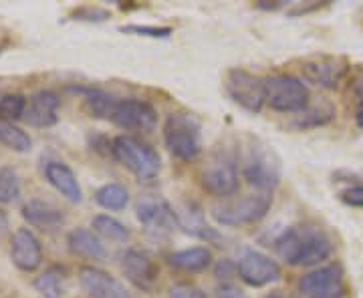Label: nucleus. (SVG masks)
Returning <instances> with one entry per match:
<instances>
[{"label": "nucleus", "instance_id": "23", "mask_svg": "<svg viewBox=\"0 0 363 298\" xmlns=\"http://www.w3.org/2000/svg\"><path fill=\"white\" fill-rule=\"evenodd\" d=\"M95 202L105 210L119 212L130 204V192L121 183H105L95 192Z\"/></svg>", "mask_w": 363, "mask_h": 298}, {"label": "nucleus", "instance_id": "14", "mask_svg": "<svg viewBox=\"0 0 363 298\" xmlns=\"http://www.w3.org/2000/svg\"><path fill=\"white\" fill-rule=\"evenodd\" d=\"M138 220L145 226L147 234H152L156 238L168 236L172 232V228L176 226L174 210L166 202L152 200V197L140 200V204H138Z\"/></svg>", "mask_w": 363, "mask_h": 298}, {"label": "nucleus", "instance_id": "18", "mask_svg": "<svg viewBox=\"0 0 363 298\" xmlns=\"http://www.w3.org/2000/svg\"><path fill=\"white\" fill-rule=\"evenodd\" d=\"M23 218H25L30 226L45 230V232H52L57 228L63 226L65 216L59 207H55L49 202L43 200H30L23 206Z\"/></svg>", "mask_w": 363, "mask_h": 298}, {"label": "nucleus", "instance_id": "20", "mask_svg": "<svg viewBox=\"0 0 363 298\" xmlns=\"http://www.w3.org/2000/svg\"><path fill=\"white\" fill-rule=\"evenodd\" d=\"M69 250L87 260H105L107 258V250H105L104 242L97 238V234H93L87 228H75L67 238Z\"/></svg>", "mask_w": 363, "mask_h": 298}, {"label": "nucleus", "instance_id": "10", "mask_svg": "<svg viewBox=\"0 0 363 298\" xmlns=\"http://www.w3.org/2000/svg\"><path fill=\"white\" fill-rule=\"evenodd\" d=\"M298 290L305 298H343L345 297V278L339 264L321 266L305 274L298 280Z\"/></svg>", "mask_w": 363, "mask_h": 298}, {"label": "nucleus", "instance_id": "5", "mask_svg": "<svg viewBox=\"0 0 363 298\" xmlns=\"http://www.w3.org/2000/svg\"><path fill=\"white\" fill-rule=\"evenodd\" d=\"M272 206L271 194H248L242 197H230L210 207L212 218L222 226H247L262 220Z\"/></svg>", "mask_w": 363, "mask_h": 298}, {"label": "nucleus", "instance_id": "6", "mask_svg": "<svg viewBox=\"0 0 363 298\" xmlns=\"http://www.w3.org/2000/svg\"><path fill=\"white\" fill-rule=\"evenodd\" d=\"M309 89L293 75H271L264 79V101L281 113H303L309 107Z\"/></svg>", "mask_w": 363, "mask_h": 298}, {"label": "nucleus", "instance_id": "8", "mask_svg": "<svg viewBox=\"0 0 363 298\" xmlns=\"http://www.w3.org/2000/svg\"><path fill=\"white\" fill-rule=\"evenodd\" d=\"M298 71L303 79L321 87V89H337L350 73V63L343 57L319 55L301 61Z\"/></svg>", "mask_w": 363, "mask_h": 298}, {"label": "nucleus", "instance_id": "35", "mask_svg": "<svg viewBox=\"0 0 363 298\" xmlns=\"http://www.w3.org/2000/svg\"><path fill=\"white\" fill-rule=\"evenodd\" d=\"M355 121H357V125L363 130V97L359 99V103H357V109H355Z\"/></svg>", "mask_w": 363, "mask_h": 298}, {"label": "nucleus", "instance_id": "34", "mask_svg": "<svg viewBox=\"0 0 363 298\" xmlns=\"http://www.w3.org/2000/svg\"><path fill=\"white\" fill-rule=\"evenodd\" d=\"M216 298H248V294L242 292L240 288H236L234 285H222L216 290Z\"/></svg>", "mask_w": 363, "mask_h": 298}, {"label": "nucleus", "instance_id": "13", "mask_svg": "<svg viewBox=\"0 0 363 298\" xmlns=\"http://www.w3.org/2000/svg\"><path fill=\"white\" fill-rule=\"evenodd\" d=\"M121 270L131 285L143 292H154L160 280V268L154 258L135 248L125 250V254L121 256Z\"/></svg>", "mask_w": 363, "mask_h": 298}, {"label": "nucleus", "instance_id": "21", "mask_svg": "<svg viewBox=\"0 0 363 298\" xmlns=\"http://www.w3.org/2000/svg\"><path fill=\"white\" fill-rule=\"evenodd\" d=\"M169 266L182 273H202L212 264V252L206 246H194L178 250L168 256Z\"/></svg>", "mask_w": 363, "mask_h": 298}, {"label": "nucleus", "instance_id": "28", "mask_svg": "<svg viewBox=\"0 0 363 298\" xmlns=\"http://www.w3.org/2000/svg\"><path fill=\"white\" fill-rule=\"evenodd\" d=\"M21 195V182L11 168L0 169V204H11Z\"/></svg>", "mask_w": 363, "mask_h": 298}, {"label": "nucleus", "instance_id": "3", "mask_svg": "<svg viewBox=\"0 0 363 298\" xmlns=\"http://www.w3.org/2000/svg\"><path fill=\"white\" fill-rule=\"evenodd\" d=\"M164 142L172 156L180 161H196L202 154L200 123L194 115L172 113L164 125Z\"/></svg>", "mask_w": 363, "mask_h": 298}, {"label": "nucleus", "instance_id": "32", "mask_svg": "<svg viewBox=\"0 0 363 298\" xmlns=\"http://www.w3.org/2000/svg\"><path fill=\"white\" fill-rule=\"evenodd\" d=\"M109 18V13L104 11V8H93V6H83L75 11V21H95V23H101V21H107Z\"/></svg>", "mask_w": 363, "mask_h": 298}, {"label": "nucleus", "instance_id": "17", "mask_svg": "<svg viewBox=\"0 0 363 298\" xmlns=\"http://www.w3.org/2000/svg\"><path fill=\"white\" fill-rule=\"evenodd\" d=\"M59 105L61 99L59 95L52 91H39L35 93L25 111V121L33 127H51L59 121Z\"/></svg>", "mask_w": 363, "mask_h": 298}, {"label": "nucleus", "instance_id": "11", "mask_svg": "<svg viewBox=\"0 0 363 298\" xmlns=\"http://www.w3.org/2000/svg\"><path fill=\"white\" fill-rule=\"evenodd\" d=\"M200 185L208 194L228 197L238 190V171L230 157H214L200 173Z\"/></svg>", "mask_w": 363, "mask_h": 298}, {"label": "nucleus", "instance_id": "30", "mask_svg": "<svg viewBox=\"0 0 363 298\" xmlns=\"http://www.w3.org/2000/svg\"><path fill=\"white\" fill-rule=\"evenodd\" d=\"M123 33H133L140 37H150V39H168L174 33L169 26H147V25H128L121 26Z\"/></svg>", "mask_w": 363, "mask_h": 298}, {"label": "nucleus", "instance_id": "31", "mask_svg": "<svg viewBox=\"0 0 363 298\" xmlns=\"http://www.w3.org/2000/svg\"><path fill=\"white\" fill-rule=\"evenodd\" d=\"M169 298H208L206 292L200 286L192 282H180L169 288Z\"/></svg>", "mask_w": 363, "mask_h": 298}, {"label": "nucleus", "instance_id": "36", "mask_svg": "<svg viewBox=\"0 0 363 298\" xmlns=\"http://www.w3.org/2000/svg\"><path fill=\"white\" fill-rule=\"evenodd\" d=\"M9 35H11V33H9L6 28H2V26H0V51L9 45Z\"/></svg>", "mask_w": 363, "mask_h": 298}, {"label": "nucleus", "instance_id": "26", "mask_svg": "<svg viewBox=\"0 0 363 298\" xmlns=\"http://www.w3.org/2000/svg\"><path fill=\"white\" fill-rule=\"evenodd\" d=\"M61 280H63V270L59 266H51L45 273L37 276L35 280V288L39 290L45 298H59L63 288H61Z\"/></svg>", "mask_w": 363, "mask_h": 298}, {"label": "nucleus", "instance_id": "2", "mask_svg": "<svg viewBox=\"0 0 363 298\" xmlns=\"http://www.w3.org/2000/svg\"><path fill=\"white\" fill-rule=\"evenodd\" d=\"M242 176L252 188L260 190L262 194H271L274 188H279L283 178V166L271 145L259 139L248 145Z\"/></svg>", "mask_w": 363, "mask_h": 298}, {"label": "nucleus", "instance_id": "9", "mask_svg": "<svg viewBox=\"0 0 363 298\" xmlns=\"http://www.w3.org/2000/svg\"><path fill=\"white\" fill-rule=\"evenodd\" d=\"M107 121L116 123L117 127L125 131L150 133L156 130L157 111L152 105L140 99H116Z\"/></svg>", "mask_w": 363, "mask_h": 298}, {"label": "nucleus", "instance_id": "25", "mask_svg": "<svg viewBox=\"0 0 363 298\" xmlns=\"http://www.w3.org/2000/svg\"><path fill=\"white\" fill-rule=\"evenodd\" d=\"M0 142L18 154H26L33 147V139L28 137V133L16 127L13 121H4V119H0Z\"/></svg>", "mask_w": 363, "mask_h": 298}, {"label": "nucleus", "instance_id": "29", "mask_svg": "<svg viewBox=\"0 0 363 298\" xmlns=\"http://www.w3.org/2000/svg\"><path fill=\"white\" fill-rule=\"evenodd\" d=\"M113 103H116V97L107 95L105 91L95 89L87 93V107H89L91 115L99 117V119H109Z\"/></svg>", "mask_w": 363, "mask_h": 298}, {"label": "nucleus", "instance_id": "22", "mask_svg": "<svg viewBox=\"0 0 363 298\" xmlns=\"http://www.w3.org/2000/svg\"><path fill=\"white\" fill-rule=\"evenodd\" d=\"M174 216H176V226L184 228L186 232L192 234V236H198L202 240H218L220 238L214 228H210L208 224H204L200 212L186 210V212H174Z\"/></svg>", "mask_w": 363, "mask_h": 298}, {"label": "nucleus", "instance_id": "12", "mask_svg": "<svg viewBox=\"0 0 363 298\" xmlns=\"http://www.w3.org/2000/svg\"><path fill=\"white\" fill-rule=\"evenodd\" d=\"M236 270H238V276L242 282L255 286V288L277 282L281 278V266L277 264V260L269 258L267 254L257 252V250L245 252L242 258L236 264Z\"/></svg>", "mask_w": 363, "mask_h": 298}, {"label": "nucleus", "instance_id": "1", "mask_svg": "<svg viewBox=\"0 0 363 298\" xmlns=\"http://www.w3.org/2000/svg\"><path fill=\"white\" fill-rule=\"evenodd\" d=\"M277 254L293 266H315L331 256V240L317 228L293 226L274 240Z\"/></svg>", "mask_w": 363, "mask_h": 298}, {"label": "nucleus", "instance_id": "4", "mask_svg": "<svg viewBox=\"0 0 363 298\" xmlns=\"http://www.w3.org/2000/svg\"><path fill=\"white\" fill-rule=\"evenodd\" d=\"M111 156L138 180H154L162 169L156 149L131 135H119L111 142Z\"/></svg>", "mask_w": 363, "mask_h": 298}, {"label": "nucleus", "instance_id": "33", "mask_svg": "<svg viewBox=\"0 0 363 298\" xmlns=\"http://www.w3.org/2000/svg\"><path fill=\"white\" fill-rule=\"evenodd\" d=\"M341 197H343V202H345L347 206L363 207V183L347 188V190L341 194Z\"/></svg>", "mask_w": 363, "mask_h": 298}, {"label": "nucleus", "instance_id": "37", "mask_svg": "<svg viewBox=\"0 0 363 298\" xmlns=\"http://www.w3.org/2000/svg\"><path fill=\"white\" fill-rule=\"evenodd\" d=\"M267 298H293V297H286L285 292H281V290H274V292H271Z\"/></svg>", "mask_w": 363, "mask_h": 298}, {"label": "nucleus", "instance_id": "27", "mask_svg": "<svg viewBox=\"0 0 363 298\" xmlns=\"http://www.w3.org/2000/svg\"><path fill=\"white\" fill-rule=\"evenodd\" d=\"M26 99L25 95L21 93H6V95H0V115L4 121H14V119H21L25 117L26 111Z\"/></svg>", "mask_w": 363, "mask_h": 298}, {"label": "nucleus", "instance_id": "7", "mask_svg": "<svg viewBox=\"0 0 363 298\" xmlns=\"http://www.w3.org/2000/svg\"><path fill=\"white\" fill-rule=\"evenodd\" d=\"M224 89L234 103L240 105L248 113H260V109L267 103L264 79H259L245 69H230L224 81Z\"/></svg>", "mask_w": 363, "mask_h": 298}, {"label": "nucleus", "instance_id": "15", "mask_svg": "<svg viewBox=\"0 0 363 298\" xmlns=\"http://www.w3.org/2000/svg\"><path fill=\"white\" fill-rule=\"evenodd\" d=\"M79 282L89 298H130L125 286L105 270L83 266L79 270Z\"/></svg>", "mask_w": 363, "mask_h": 298}, {"label": "nucleus", "instance_id": "24", "mask_svg": "<svg viewBox=\"0 0 363 298\" xmlns=\"http://www.w3.org/2000/svg\"><path fill=\"white\" fill-rule=\"evenodd\" d=\"M91 226H93V230L99 236H104V238L111 240V242H125V240H130L131 236L130 228L125 224H121V222L107 216V214L95 216L93 222H91Z\"/></svg>", "mask_w": 363, "mask_h": 298}, {"label": "nucleus", "instance_id": "16", "mask_svg": "<svg viewBox=\"0 0 363 298\" xmlns=\"http://www.w3.org/2000/svg\"><path fill=\"white\" fill-rule=\"evenodd\" d=\"M11 258L23 273H35L43 264V248L39 238L30 230H16L11 240Z\"/></svg>", "mask_w": 363, "mask_h": 298}, {"label": "nucleus", "instance_id": "38", "mask_svg": "<svg viewBox=\"0 0 363 298\" xmlns=\"http://www.w3.org/2000/svg\"><path fill=\"white\" fill-rule=\"evenodd\" d=\"M0 228H6V216H4V212H0Z\"/></svg>", "mask_w": 363, "mask_h": 298}, {"label": "nucleus", "instance_id": "19", "mask_svg": "<svg viewBox=\"0 0 363 298\" xmlns=\"http://www.w3.org/2000/svg\"><path fill=\"white\" fill-rule=\"evenodd\" d=\"M45 176H47V180L52 188L61 195H65L69 202L79 204L83 200V192H81V185L77 182V176L73 173V169L69 166L61 164V161H51L45 168Z\"/></svg>", "mask_w": 363, "mask_h": 298}]
</instances>
